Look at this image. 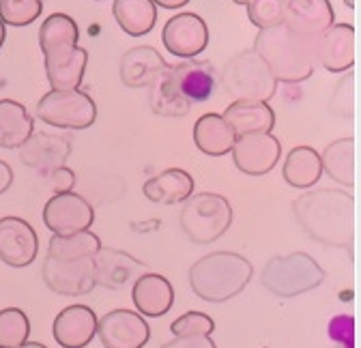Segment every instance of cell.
<instances>
[{
	"instance_id": "45",
	"label": "cell",
	"mask_w": 361,
	"mask_h": 348,
	"mask_svg": "<svg viewBox=\"0 0 361 348\" xmlns=\"http://www.w3.org/2000/svg\"><path fill=\"white\" fill-rule=\"evenodd\" d=\"M264 348H267V346H264Z\"/></svg>"
},
{
	"instance_id": "28",
	"label": "cell",
	"mask_w": 361,
	"mask_h": 348,
	"mask_svg": "<svg viewBox=\"0 0 361 348\" xmlns=\"http://www.w3.org/2000/svg\"><path fill=\"white\" fill-rule=\"evenodd\" d=\"M112 13L129 37H142L157 24V7L153 0H114Z\"/></svg>"
},
{
	"instance_id": "33",
	"label": "cell",
	"mask_w": 361,
	"mask_h": 348,
	"mask_svg": "<svg viewBox=\"0 0 361 348\" xmlns=\"http://www.w3.org/2000/svg\"><path fill=\"white\" fill-rule=\"evenodd\" d=\"M288 0H250L247 7V18L254 26L260 30L274 28L284 24V13H286Z\"/></svg>"
},
{
	"instance_id": "19",
	"label": "cell",
	"mask_w": 361,
	"mask_h": 348,
	"mask_svg": "<svg viewBox=\"0 0 361 348\" xmlns=\"http://www.w3.org/2000/svg\"><path fill=\"white\" fill-rule=\"evenodd\" d=\"M172 73V82L176 86L178 95L185 101L194 104H202L209 101L215 93V71L213 65L207 61H196L190 58L180 65H174L170 69Z\"/></svg>"
},
{
	"instance_id": "24",
	"label": "cell",
	"mask_w": 361,
	"mask_h": 348,
	"mask_svg": "<svg viewBox=\"0 0 361 348\" xmlns=\"http://www.w3.org/2000/svg\"><path fill=\"white\" fill-rule=\"evenodd\" d=\"M145 196L155 204H180L190 196H194V179L180 168H168L153 179H149L142 187Z\"/></svg>"
},
{
	"instance_id": "21",
	"label": "cell",
	"mask_w": 361,
	"mask_h": 348,
	"mask_svg": "<svg viewBox=\"0 0 361 348\" xmlns=\"http://www.w3.org/2000/svg\"><path fill=\"white\" fill-rule=\"evenodd\" d=\"M131 299L133 306L142 316L159 318L170 312L174 303V288L172 284L159 275V273H142L135 278V284L131 288Z\"/></svg>"
},
{
	"instance_id": "40",
	"label": "cell",
	"mask_w": 361,
	"mask_h": 348,
	"mask_svg": "<svg viewBox=\"0 0 361 348\" xmlns=\"http://www.w3.org/2000/svg\"><path fill=\"white\" fill-rule=\"evenodd\" d=\"M13 183V170L7 161L0 159V194H5Z\"/></svg>"
},
{
	"instance_id": "20",
	"label": "cell",
	"mask_w": 361,
	"mask_h": 348,
	"mask_svg": "<svg viewBox=\"0 0 361 348\" xmlns=\"http://www.w3.org/2000/svg\"><path fill=\"white\" fill-rule=\"evenodd\" d=\"M52 333L63 348H84L97 333V316L88 306H69L56 316Z\"/></svg>"
},
{
	"instance_id": "41",
	"label": "cell",
	"mask_w": 361,
	"mask_h": 348,
	"mask_svg": "<svg viewBox=\"0 0 361 348\" xmlns=\"http://www.w3.org/2000/svg\"><path fill=\"white\" fill-rule=\"evenodd\" d=\"M155 7H164V9H178V7H183L188 5L190 0H153Z\"/></svg>"
},
{
	"instance_id": "29",
	"label": "cell",
	"mask_w": 361,
	"mask_h": 348,
	"mask_svg": "<svg viewBox=\"0 0 361 348\" xmlns=\"http://www.w3.org/2000/svg\"><path fill=\"white\" fill-rule=\"evenodd\" d=\"M323 174L321 155L312 147H297L284 161V179L295 189H310Z\"/></svg>"
},
{
	"instance_id": "7",
	"label": "cell",
	"mask_w": 361,
	"mask_h": 348,
	"mask_svg": "<svg viewBox=\"0 0 361 348\" xmlns=\"http://www.w3.org/2000/svg\"><path fill=\"white\" fill-rule=\"evenodd\" d=\"M180 230L196 245L215 243L233 224V206L219 194L190 196L178 215Z\"/></svg>"
},
{
	"instance_id": "3",
	"label": "cell",
	"mask_w": 361,
	"mask_h": 348,
	"mask_svg": "<svg viewBox=\"0 0 361 348\" xmlns=\"http://www.w3.org/2000/svg\"><path fill=\"white\" fill-rule=\"evenodd\" d=\"M278 82L299 84L314 73V41L297 35L286 24L258 32L252 48Z\"/></svg>"
},
{
	"instance_id": "4",
	"label": "cell",
	"mask_w": 361,
	"mask_h": 348,
	"mask_svg": "<svg viewBox=\"0 0 361 348\" xmlns=\"http://www.w3.org/2000/svg\"><path fill=\"white\" fill-rule=\"evenodd\" d=\"M254 267L235 251H213L202 256L190 269V286L196 297L209 303L235 299L250 284Z\"/></svg>"
},
{
	"instance_id": "32",
	"label": "cell",
	"mask_w": 361,
	"mask_h": 348,
	"mask_svg": "<svg viewBox=\"0 0 361 348\" xmlns=\"http://www.w3.org/2000/svg\"><path fill=\"white\" fill-rule=\"evenodd\" d=\"M30 323L20 308L0 310V348H18L28 342Z\"/></svg>"
},
{
	"instance_id": "26",
	"label": "cell",
	"mask_w": 361,
	"mask_h": 348,
	"mask_svg": "<svg viewBox=\"0 0 361 348\" xmlns=\"http://www.w3.org/2000/svg\"><path fill=\"white\" fill-rule=\"evenodd\" d=\"M32 132L35 123L26 108L13 99H0V149H20Z\"/></svg>"
},
{
	"instance_id": "18",
	"label": "cell",
	"mask_w": 361,
	"mask_h": 348,
	"mask_svg": "<svg viewBox=\"0 0 361 348\" xmlns=\"http://www.w3.org/2000/svg\"><path fill=\"white\" fill-rule=\"evenodd\" d=\"M334 7L329 0H288L284 24L305 39L321 37L334 26Z\"/></svg>"
},
{
	"instance_id": "11",
	"label": "cell",
	"mask_w": 361,
	"mask_h": 348,
	"mask_svg": "<svg viewBox=\"0 0 361 348\" xmlns=\"http://www.w3.org/2000/svg\"><path fill=\"white\" fill-rule=\"evenodd\" d=\"M235 166L250 177H262L274 170L282 157V144L271 134H247L237 136L233 144Z\"/></svg>"
},
{
	"instance_id": "42",
	"label": "cell",
	"mask_w": 361,
	"mask_h": 348,
	"mask_svg": "<svg viewBox=\"0 0 361 348\" xmlns=\"http://www.w3.org/2000/svg\"><path fill=\"white\" fill-rule=\"evenodd\" d=\"M18 348H48V346H43V344H39V342H24V344L18 346Z\"/></svg>"
},
{
	"instance_id": "23",
	"label": "cell",
	"mask_w": 361,
	"mask_h": 348,
	"mask_svg": "<svg viewBox=\"0 0 361 348\" xmlns=\"http://www.w3.org/2000/svg\"><path fill=\"white\" fill-rule=\"evenodd\" d=\"M221 116L237 136L271 134L276 125V112L264 101H233Z\"/></svg>"
},
{
	"instance_id": "37",
	"label": "cell",
	"mask_w": 361,
	"mask_h": 348,
	"mask_svg": "<svg viewBox=\"0 0 361 348\" xmlns=\"http://www.w3.org/2000/svg\"><path fill=\"white\" fill-rule=\"evenodd\" d=\"M329 335L346 348H353L355 344V321L353 316H336L329 325Z\"/></svg>"
},
{
	"instance_id": "12",
	"label": "cell",
	"mask_w": 361,
	"mask_h": 348,
	"mask_svg": "<svg viewBox=\"0 0 361 348\" xmlns=\"http://www.w3.org/2000/svg\"><path fill=\"white\" fill-rule=\"evenodd\" d=\"M97 335L104 348H142L151 337V329L138 312L112 310L97 318Z\"/></svg>"
},
{
	"instance_id": "43",
	"label": "cell",
	"mask_w": 361,
	"mask_h": 348,
	"mask_svg": "<svg viewBox=\"0 0 361 348\" xmlns=\"http://www.w3.org/2000/svg\"><path fill=\"white\" fill-rule=\"evenodd\" d=\"M5 39H7V30H5V24H3V20H0V48H3Z\"/></svg>"
},
{
	"instance_id": "2",
	"label": "cell",
	"mask_w": 361,
	"mask_h": 348,
	"mask_svg": "<svg viewBox=\"0 0 361 348\" xmlns=\"http://www.w3.org/2000/svg\"><path fill=\"white\" fill-rule=\"evenodd\" d=\"M80 30L67 13H52L39 28V46L45 56V75L54 91L80 89L88 52L78 48Z\"/></svg>"
},
{
	"instance_id": "10",
	"label": "cell",
	"mask_w": 361,
	"mask_h": 348,
	"mask_svg": "<svg viewBox=\"0 0 361 348\" xmlns=\"http://www.w3.org/2000/svg\"><path fill=\"white\" fill-rule=\"evenodd\" d=\"M95 211L73 192L54 194L43 209V222L52 235H75L93 226Z\"/></svg>"
},
{
	"instance_id": "1",
	"label": "cell",
	"mask_w": 361,
	"mask_h": 348,
	"mask_svg": "<svg viewBox=\"0 0 361 348\" xmlns=\"http://www.w3.org/2000/svg\"><path fill=\"white\" fill-rule=\"evenodd\" d=\"M295 220L316 243L327 247H350L355 239V198L348 192L316 189L293 202Z\"/></svg>"
},
{
	"instance_id": "17",
	"label": "cell",
	"mask_w": 361,
	"mask_h": 348,
	"mask_svg": "<svg viewBox=\"0 0 361 348\" xmlns=\"http://www.w3.org/2000/svg\"><path fill=\"white\" fill-rule=\"evenodd\" d=\"M93 265H95V284L110 290H118L133 278H140L142 273L149 271V267L140 263L138 258L112 247H102L93 256Z\"/></svg>"
},
{
	"instance_id": "27",
	"label": "cell",
	"mask_w": 361,
	"mask_h": 348,
	"mask_svg": "<svg viewBox=\"0 0 361 348\" xmlns=\"http://www.w3.org/2000/svg\"><path fill=\"white\" fill-rule=\"evenodd\" d=\"M170 69L172 65H166L149 84V104L151 110L159 116H185L194 106L178 95Z\"/></svg>"
},
{
	"instance_id": "39",
	"label": "cell",
	"mask_w": 361,
	"mask_h": 348,
	"mask_svg": "<svg viewBox=\"0 0 361 348\" xmlns=\"http://www.w3.org/2000/svg\"><path fill=\"white\" fill-rule=\"evenodd\" d=\"M48 177H50L52 189H54L56 194L71 192V189H73V185H75V174H73V170H71V168H67V166H63V168H59V170L50 172Z\"/></svg>"
},
{
	"instance_id": "22",
	"label": "cell",
	"mask_w": 361,
	"mask_h": 348,
	"mask_svg": "<svg viewBox=\"0 0 361 348\" xmlns=\"http://www.w3.org/2000/svg\"><path fill=\"white\" fill-rule=\"evenodd\" d=\"M168 63L164 56L151 48V46H138L131 48L123 58H121V82L127 89H145L153 82V77L166 67Z\"/></svg>"
},
{
	"instance_id": "14",
	"label": "cell",
	"mask_w": 361,
	"mask_h": 348,
	"mask_svg": "<svg viewBox=\"0 0 361 348\" xmlns=\"http://www.w3.org/2000/svg\"><path fill=\"white\" fill-rule=\"evenodd\" d=\"M39 239L35 228L20 217L0 220V260L5 265L22 269L37 258Z\"/></svg>"
},
{
	"instance_id": "31",
	"label": "cell",
	"mask_w": 361,
	"mask_h": 348,
	"mask_svg": "<svg viewBox=\"0 0 361 348\" xmlns=\"http://www.w3.org/2000/svg\"><path fill=\"white\" fill-rule=\"evenodd\" d=\"M102 249V241L90 230H82L75 235H54L48 245V256L59 260H75V258H93Z\"/></svg>"
},
{
	"instance_id": "44",
	"label": "cell",
	"mask_w": 361,
	"mask_h": 348,
	"mask_svg": "<svg viewBox=\"0 0 361 348\" xmlns=\"http://www.w3.org/2000/svg\"><path fill=\"white\" fill-rule=\"evenodd\" d=\"M233 3H235V5H247L250 0H233Z\"/></svg>"
},
{
	"instance_id": "13",
	"label": "cell",
	"mask_w": 361,
	"mask_h": 348,
	"mask_svg": "<svg viewBox=\"0 0 361 348\" xmlns=\"http://www.w3.org/2000/svg\"><path fill=\"white\" fill-rule=\"evenodd\" d=\"M164 46L170 54L180 58H196L209 46L207 22L196 13H178L164 26Z\"/></svg>"
},
{
	"instance_id": "30",
	"label": "cell",
	"mask_w": 361,
	"mask_h": 348,
	"mask_svg": "<svg viewBox=\"0 0 361 348\" xmlns=\"http://www.w3.org/2000/svg\"><path fill=\"white\" fill-rule=\"evenodd\" d=\"M321 166L327 177L344 187L355 185V140L342 138L325 147L321 155Z\"/></svg>"
},
{
	"instance_id": "36",
	"label": "cell",
	"mask_w": 361,
	"mask_h": 348,
	"mask_svg": "<svg viewBox=\"0 0 361 348\" xmlns=\"http://www.w3.org/2000/svg\"><path fill=\"white\" fill-rule=\"evenodd\" d=\"M329 106H331V112L338 116L350 118L355 114V73L353 71H348L346 77L338 82Z\"/></svg>"
},
{
	"instance_id": "38",
	"label": "cell",
	"mask_w": 361,
	"mask_h": 348,
	"mask_svg": "<svg viewBox=\"0 0 361 348\" xmlns=\"http://www.w3.org/2000/svg\"><path fill=\"white\" fill-rule=\"evenodd\" d=\"M161 348H217L209 335H174L172 342H166Z\"/></svg>"
},
{
	"instance_id": "8",
	"label": "cell",
	"mask_w": 361,
	"mask_h": 348,
	"mask_svg": "<svg viewBox=\"0 0 361 348\" xmlns=\"http://www.w3.org/2000/svg\"><path fill=\"white\" fill-rule=\"evenodd\" d=\"M37 116L59 129H88L97 118V106L80 89L50 91L37 104Z\"/></svg>"
},
{
	"instance_id": "34",
	"label": "cell",
	"mask_w": 361,
	"mask_h": 348,
	"mask_svg": "<svg viewBox=\"0 0 361 348\" xmlns=\"http://www.w3.org/2000/svg\"><path fill=\"white\" fill-rule=\"evenodd\" d=\"M43 11L41 0H0V20L9 26H28Z\"/></svg>"
},
{
	"instance_id": "6",
	"label": "cell",
	"mask_w": 361,
	"mask_h": 348,
	"mask_svg": "<svg viewBox=\"0 0 361 348\" xmlns=\"http://www.w3.org/2000/svg\"><path fill=\"white\" fill-rule=\"evenodd\" d=\"M221 84L226 93L235 97V101L267 104L276 97L278 91V80L254 50H243L224 65Z\"/></svg>"
},
{
	"instance_id": "35",
	"label": "cell",
	"mask_w": 361,
	"mask_h": 348,
	"mask_svg": "<svg viewBox=\"0 0 361 348\" xmlns=\"http://www.w3.org/2000/svg\"><path fill=\"white\" fill-rule=\"evenodd\" d=\"M213 329V318L202 312H188L170 325V331L174 335H211Z\"/></svg>"
},
{
	"instance_id": "25",
	"label": "cell",
	"mask_w": 361,
	"mask_h": 348,
	"mask_svg": "<svg viewBox=\"0 0 361 348\" xmlns=\"http://www.w3.org/2000/svg\"><path fill=\"white\" fill-rule=\"evenodd\" d=\"M237 134L221 114H202L194 125V142L209 157H221L233 151Z\"/></svg>"
},
{
	"instance_id": "15",
	"label": "cell",
	"mask_w": 361,
	"mask_h": 348,
	"mask_svg": "<svg viewBox=\"0 0 361 348\" xmlns=\"http://www.w3.org/2000/svg\"><path fill=\"white\" fill-rule=\"evenodd\" d=\"M314 56L331 73H342L355 65V28L350 24H334L314 39Z\"/></svg>"
},
{
	"instance_id": "16",
	"label": "cell",
	"mask_w": 361,
	"mask_h": 348,
	"mask_svg": "<svg viewBox=\"0 0 361 348\" xmlns=\"http://www.w3.org/2000/svg\"><path fill=\"white\" fill-rule=\"evenodd\" d=\"M71 155V142L65 136H52L45 132H32L20 147V159L24 166L48 177L50 172L63 168Z\"/></svg>"
},
{
	"instance_id": "5",
	"label": "cell",
	"mask_w": 361,
	"mask_h": 348,
	"mask_svg": "<svg viewBox=\"0 0 361 348\" xmlns=\"http://www.w3.org/2000/svg\"><path fill=\"white\" fill-rule=\"evenodd\" d=\"M325 269L305 251L274 256L260 273V284L280 299H293L319 288L325 282Z\"/></svg>"
},
{
	"instance_id": "9",
	"label": "cell",
	"mask_w": 361,
	"mask_h": 348,
	"mask_svg": "<svg viewBox=\"0 0 361 348\" xmlns=\"http://www.w3.org/2000/svg\"><path fill=\"white\" fill-rule=\"evenodd\" d=\"M41 273L45 286L61 297H82L97 286L93 258L59 260L52 256H45Z\"/></svg>"
}]
</instances>
